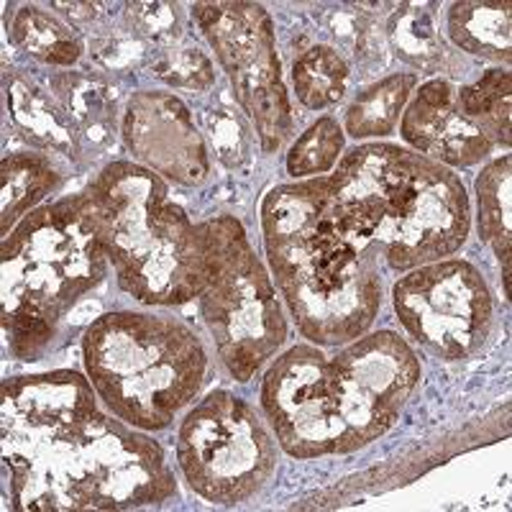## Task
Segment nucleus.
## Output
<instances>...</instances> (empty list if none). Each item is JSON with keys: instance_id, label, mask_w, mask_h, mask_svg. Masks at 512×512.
Wrapping results in <instances>:
<instances>
[{"instance_id": "nucleus-1", "label": "nucleus", "mask_w": 512, "mask_h": 512, "mask_svg": "<svg viewBox=\"0 0 512 512\" xmlns=\"http://www.w3.org/2000/svg\"><path fill=\"white\" fill-rule=\"evenodd\" d=\"M90 384L70 369L3 382V466L16 510H128L175 495L162 448L100 413Z\"/></svg>"}, {"instance_id": "nucleus-2", "label": "nucleus", "mask_w": 512, "mask_h": 512, "mask_svg": "<svg viewBox=\"0 0 512 512\" xmlns=\"http://www.w3.org/2000/svg\"><path fill=\"white\" fill-rule=\"evenodd\" d=\"M264 249L297 328L326 346L356 341L382 305L374 228L336 195L331 177L274 187L262 205Z\"/></svg>"}, {"instance_id": "nucleus-3", "label": "nucleus", "mask_w": 512, "mask_h": 512, "mask_svg": "<svg viewBox=\"0 0 512 512\" xmlns=\"http://www.w3.org/2000/svg\"><path fill=\"white\" fill-rule=\"evenodd\" d=\"M85 192L123 292L164 308L203 295L210 274V226L192 223L167 198L157 172L113 162Z\"/></svg>"}, {"instance_id": "nucleus-4", "label": "nucleus", "mask_w": 512, "mask_h": 512, "mask_svg": "<svg viewBox=\"0 0 512 512\" xmlns=\"http://www.w3.org/2000/svg\"><path fill=\"white\" fill-rule=\"evenodd\" d=\"M331 177L372 223L384 262L395 272L441 262L469 236L464 182L423 154L367 144L346 154Z\"/></svg>"}, {"instance_id": "nucleus-5", "label": "nucleus", "mask_w": 512, "mask_h": 512, "mask_svg": "<svg viewBox=\"0 0 512 512\" xmlns=\"http://www.w3.org/2000/svg\"><path fill=\"white\" fill-rule=\"evenodd\" d=\"M108 262L88 192L18 223L3 244V328L16 359L34 361L47 349L59 320L103 280Z\"/></svg>"}, {"instance_id": "nucleus-6", "label": "nucleus", "mask_w": 512, "mask_h": 512, "mask_svg": "<svg viewBox=\"0 0 512 512\" xmlns=\"http://www.w3.org/2000/svg\"><path fill=\"white\" fill-rule=\"evenodd\" d=\"M88 377L123 423L162 431L198 397L208 372L200 338L159 315L108 313L82 341Z\"/></svg>"}, {"instance_id": "nucleus-7", "label": "nucleus", "mask_w": 512, "mask_h": 512, "mask_svg": "<svg viewBox=\"0 0 512 512\" xmlns=\"http://www.w3.org/2000/svg\"><path fill=\"white\" fill-rule=\"evenodd\" d=\"M210 226V274L200 310L228 372L249 382L287 338L277 292L236 218L218 216Z\"/></svg>"}, {"instance_id": "nucleus-8", "label": "nucleus", "mask_w": 512, "mask_h": 512, "mask_svg": "<svg viewBox=\"0 0 512 512\" xmlns=\"http://www.w3.org/2000/svg\"><path fill=\"white\" fill-rule=\"evenodd\" d=\"M177 461L187 484L203 500L231 507L267 484L277 448L251 405L218 390L182 420Z\"/></svg>"}, {"instance_id": "nucleus-9", "label": "nucleus", "mask_w": 512, "mask_h": 512, "mask_svg": "<svg viewBox=\"0 0 512 512\" xmlns=\"http://www.w3.org/2000/svg\"><path fill=\"white\" fill-rule=\"evenodd\" d=\"M192 18L228 70L236 100L254 121L264 152H274L292 131L290 100L274 49L272 18L256 3H198Z\"/></svg>"}, {"instance_id": "nucleus-10", "label": "nucleus", "mask_w": 512, "mask_h": 512, "mask_svg": "<svg viewBox=\"0 0 512 512\" xmlns=\"http://www.w3.org/2000/svg\"><path fill=\"white\" fill-rule=\"evenodd\" d=\"M395 313L405 331L441 359H466L492 328V297L469 262H431L397 280Z\"/></svg>"}, {"instance_id": "nucleus-11", "label": "nucleus", "mask_w": 512, "mask_h": 512, "mask_svg": "<svg viewBox=\"0 0 512 512\" xmlns=\"http://www.w3.org/2000/svg\"><path fill=\"white\" fill-rule=\"evenodd\" d=\"M262 408L277 443L295 459L354 451L338 410L331 364L313 346H295L274 359L262 382Z\"/></svg>"}, {"instance_id": "nucleus-12", "label": "nucleus", "mask_w": 512, "mask_h": 512, "mask_svg": "<svg viewBox=\"0 0 512 512\" xmlns=\"http://www.w3.org/2000/svg\"><path fill=\"white\" fill-rule=\"evenodd\" d=\"M328 364L354 451L390 431L420 379L418 356L392 331L359 336Z\"/></svg>"}, {"instance_id": "nucleus-13", "label": "nucleus", "mask_w": 512, "mask_h": 512, "mask_svg": "<svg viewBox=\"0 0 512 512\" xmlns=\"http://www.w3.org/2000/svg\"><path fill=\"white\" fill-rule=\"evenodd\" d=\"M123 136L128 149L159 177L200 185L208 175V154L180 98L167 93H139L128 100Z\"/></svg>"}, {"instance_id": "nucleus-14", "label": "nucleus", "mask_w": 512, "mask_h": 512, "mask_svg": "<svg viewBox=\"0 0 512 512\" xmlns=\"http://www.w3.org/2000/svg\"><path fill=\"white\" fill-rule=\"evenodd\" d=\"M400 134L415 152L451 167H472L495 146L461 113L456 88L448 80L420 85L408 111L402 113Z\"/></svg>"}, {"instance_id": "nucleus-15", "label": "nucleus", "mask_w": 512, "mask_h": 512, "mask_svg": "<svg viewBox=\"0 0 512 512\" xmlns=\"http://www.w3.org/2000/svg\"><path fill=\"white\" fill-rule=\"evenodd\" d=\"M448 36L464 52L510 62V6L456 3L448 11Z\"/></svg>"}, {"instance_id": "nucleus-16", "label": "nucleus", "mask_w": 512, "mask_h": 512, "mask_svg": "<svg viewBox=\"0 0 512 512\" xmlns=\"http://www.w3.org/2000/svg\"><path fill=\"white\" fill-rule=\"evenodd\" d=\"M3 180V236L11 233L21 218L29 216L36 203L57 187L59 175L41 154H11L0 167Z\"/></svg>"}, {"instance_id": "nucleus-17", "label": "nucleus", "mask_w": 512, "mask_h": 512, "mask_svg": "<svg viewBox=\"0 0 512 512\" xmlns=\"http://www.w3.org/2000/svg\"><path fill=\"white\" fill-rule=\"evenodd\" d=\"M479 236L495 249L502 262L505 292L510 285V157L495 159L477 180Z\"/></svg>"}, {"instance_id": "nucleus-18", "label": "nucleus", "mask_w": 512, "mask_h": 512, "mask_svg": "<svg viewBox=\"0 0 512 512\" xmlns=\"http://www.w3.org/2000/svg\"><path fill=\"white\" fill-rule=\"evenodd\" d=\"M11 39L21 52L57 67H72L82 57V41L72 29L39 6H21L13 13Z\"/></svg>"}, {"instance_id": "nucleus-19", "label": "nucleus", "mask_w": 512, "mask_h": 512, "mask_svg": "<svg viewBox=\"0 0 512 512\" xmlns=\"http://www.w3.org/2000/svg\"><path fill=\"white\" fill-rule=\"evenodd\" d=\"M415 75H392L359 95L346 111V131L354 139L387 136L395 131L400 113L413 93Z\"/></svg>"}, {"instance_id": "nucleus-20", "label": "nucleus", "mask_w": 512, "mask_h": 512, "mask_svg": "<svg viewBox=\"0 0 512 512\" xmlns=\"http://www.w3.org/2000/svg\"><path fill=\"white\" fill-rule=\"evenodd\" d=\"M510 90L507 70L484 72L482 80L456 90L459 108L492 144L510 146Z\"/></svg>"}, {"instance_id": "nucleus-21", "label": "nucleus", "mask_w": 512, "mask_h": 512, "mask_svg": "<svg viewBox=\"0 0 512 512\" xmlns=\"http://www.w3.org/2000/svg\"><path fill=\"white\" fill-rule=\"evenodd\" d=\"M8 105L16 118V123L26 131L29 139H34L41 146H52L67 152L75 141L72 134V118H67V111L57 108L52 98L31 88L29 82L16 77L8 88Z\"/></svg>"}, {"instance_id": "nucleus-22", "label": "nucleus", "mask_w": 512, "mask_h": 512, "mask_svg": "<svg viewBox=\"0 0 512 512\" xmlns=\"http://www.w3.org/2000/svg\"><path fill=\"white\" fill-rule=\"evenodd\" d=\"M297 100L305 108H328L344 98L349 85V67L331 47H313L292 64Z\"/></svg>"}, {"instance_id": "nucleus-23", "label": "nucleus", "mask_w": 512, "mask_h": 512, "mask_svg": "<svg viewBox=\"0 0 512 512\" xmlns=\"http://www.w3.org/2000/svg\"><path fill=\"white\" fill-rule=\"evenodd\" d=\"M344 152V131L333 118H320L292 144L287 154V172L292 177L326 175L336 167L338 157Z\"/></svg>"}, {"instance_id": "nucleus-24", "label": "nucleus", "mask_w": 512, "mask_h": 512, "mask_svg": "<svg viewBox=\"0 0 512 512\" xmlns=\"http://www.w3.org/2000/svg\"><path fill=\"white\" fill-rule=\"evenodd\" d=\"M392 36L400 54L418 67H431L433 57H441V41L433 29L431 13L423 8H410L392 24Z\"/></svg>"}, {"instance_id": "nucleus-25", "label": "nucleus", "mask_w": 512, "mask_h": 512, "mask_svg": "<svg viewBox=\"0 0 512 512\" xmlns=\"http://www.w3.org/2000/svg\"><path fill=\"white\" fill-rule=\"evenodd\" d=\"M167 72H175L172 77H167L169 85H180V88H195V90H205L210 85V82H205L203 77H213V70H210V62L203 57V54L195 49H182V54H177V57H172L167 62V67H162V72L159 75H167Z\"/></svg>"}, {"instance_id": "nucleus-26", "label": "nucleus", "mask_w": 512, "mask_h": 512, "mask_svg": "<svg viewBox=\"0 0 512 512\" xmlns=\"http://www.w3.org/2000/svg\"><path fill=\"white\" fill-rule=\"evenodd\" d=\"M136 16L141 21V29L146 34L157 36V39L167 36L172 24L177 26V8L172 11V6H164V3H157V6H136Z\"/></svg>"}]
</instances>
